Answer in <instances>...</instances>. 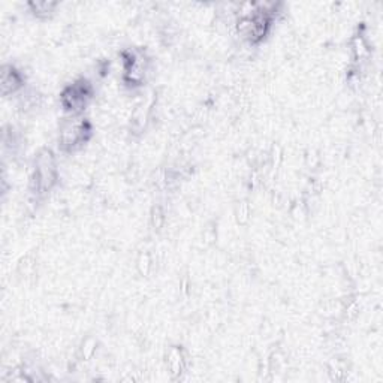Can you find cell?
<instances>
[{
	"label": "cell",
	"instance_id": "cell-1",
	"mask_svg": "<svg viewBox=\"0 0 383 383\" xmlns=\"http://www.w3.org/2000/svg\"><path fill=\"white\" fill-rule=\"evenodd\" d=\"M18 82H20V79H18L17 73L12 69H9V70L5 69L3 70V73H2V88H3L5 94L8 91H12L18 85Z\"/></svg>",
	"mask_w": 383,
	"mask_h": 383
}]
</instances>
